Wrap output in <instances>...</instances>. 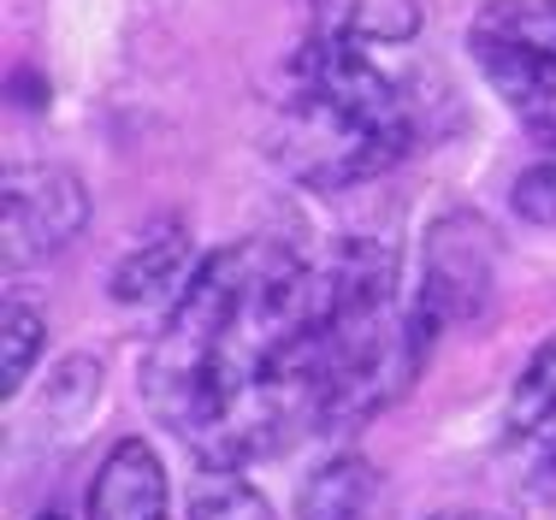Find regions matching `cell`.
I'll list each match as a JSON object with an SVG mask.
<instances>
[{"instance_id": "6da1fadb", "label": "cell", "mask_w": 556, "mask_h": 520, "mask_svg": "<svg viewBox=\"0 0 556 520\" xmlns=\"http://www.w3.org/2000/svg\"><path fill=\"white\" fill-rule=\"evenodd\" d=\"M142 403L202 468L332 437L320 261L285 237L207 255L142 355Z\"/></svg>"}, {"instance_id": "7a4b0ae2", "label": "cell", "mask_w": 556, "mask_h": 520, "mask_svg": "<svg viewBox=\"0 0 556 520\" xmlns=\"http://www.w3.org/2000/svg\"><path fill=\"white\" fill-rule=\"evenodd\" d=\"M415 149V106L367 42L314 30L273 101V160L308 190L374 183Z\"/></svg>"}, {"instance_id": "3957f363", "label": "cell", "mask_w": 556, "mask_h": 520, "mask_svg": "<svg viewBox=\"0 0 556 520\" xmlns=\"http://www.w3.org/2000/svg\"><path fill=\"white\" fill-rule=\"evenodd\" d=\"M326 290V415L332 437L386 415L420 379L439 338L420 290H403V266L374 237H343L320 255Z\"/></svg>"}, {"instance_id": "277c9868", "label": "cell", "mask_w": 556, "mask_h": 520, "mask_svg": "<svg viewBox=\"0 0 556 520\" xmlns=\"http://www.w3.org/2000/svg\"><path fill=\"white\" fill-rule=\"evenodd\" d=\"M468 53L527 137L556 130V0H485L468 24Z\"/></svg>"}, {"instance_id": "5b68a950", "label": "cell", "mask_w": 556, "mask_h": 520, "mask_svg": "<svg viewBox=\"0 0 556 520\" xmlns=\"http://www.w3.org/2000/svg\"><path fill=\"white\" fill-rule=\"evenodd\" d=\"M84 190L60 166H12L7 172V261H48L84 231Z\"/></svg>"}, {"instance_id": "8992f818", "label": "cell", "mask_w": 556, "mask_h": 520, "mask_svg": "<svg viewBox=\"0 0 556 520\" xmlns=\"http://www.w3.org/2000/svg\"><path fill=\"white\" fill-rule=\"evenodd\" d=\"M492 243L473 213H450L427 231V278H420V302L427 314L450 326V319H468L492 290Z\"/></svg>"}, {"instance_id": "52a82bcc", "label": "cell", "mask_w": 556, "mask_h": 520, "mask_svg": "<svg viewBox=\"0 0 556 520\" xmlns=\"http://www.w3.org/2000/svg\"><path fill=\"white\" fill-rule=\"evenodd\" d=\"M166 468L149 449V437H125L96 468L84 520H166Z\"/></svg>"}, {"instance_id": "ba28073f", "label": "cell", "mask_w": 556, "mask_h": 520, "mask_svg": "<svg viewBox=\"0 0 556 520\" xmlns=\"http://www.w3.org/2000/svg\"><path fill=\"white\" fill-rule=\"evenodd\" d=\"M509 444L533 473L556 479V338L521 367L509 391Z\"/></svg>"}, {"instance_id": "9c48e42d", "label": "cell", "mask_w": 556, "mask_h": 520, "mask_svg": "<svg viewBox=\"0 0 556 520\" xmlns=\"http://www.w3.org/2000/svg\"><path fill=\"white\" fill-rule=\"evenodd\" d=\"M190 278H195V266H190V237H184V225H161V231L142 237L125 255V266H118V278H113V296L130 302V308L161 302V296L178 302Z\"/></svg>"}, {"instance_id": "30bf717a", "label": "cell", "mask_w": 556, "mask_h": 520, "mask_svg": "<svg viewBox=\"0 0 556 520\" xmlns=\"http://www.w3.org/2000/svg\"><path fill=\"white\" fill-rule=\"evenodd\" d=\"M379 503H386V479H379L374 461L332 456L302 485L296 520H379Z\"/></svg>"}, {"instance_id": "8fae6325", "label": "cell", "mask_w": 556, "mask_h": 520, "mask_svg": "<svg viewBox=\"0 0 556 520\" xmlns=\"http://www.w3.org/2000/svg\"><path fill=\"white\" fill-rule=\"evenodd\" d=\"M420 24L415 0H314V30H338L350 42H408Z\"/></svg>"}, {"instance_id": "7c38bea8", "label": "cell", "mask_w": 556, "mask_h": 520, "mask_svg": "<svg viewBox=\"0 0 556 520\" xmlns=\"http://www.w3.org/2000/svg\"><path fill=\"white\" fill-rule=\"evenodd\" d=\"M190 520H278V515L243 479V468H202L190 491Z\"/></svg>"}, {"instance_id": "4fadbf2b", "label": "cell", "mask_w": 556, "mask_h": 520, "mask_svg": "<svg viewBox=\"0 0 556 520\" xmlns=\"http://www.w3.org/2000/svg\"><path fill=\"white\" fill-rule=\"evenodd\" d=\"M0 384H7V396L18 391L24 379H30V367H36V355H42V338H48V326H42V314L30 308V302H7V319H0Z\"/></svg>"}, {"instance_id": "5bb4252c", "label": "cell", "mask_w": 556, "mask_h": 520, "mask_svg": "<svg viewBox=\"0 0 556 520\" xmlns=\"http://www.w3.org/2000/svg\"><path fill=\"white\" fill-rule=\"evenodd\" d=\"M515 213L527 225H556V130L533 137V160L515 172Z\"/></svg>"}, {"instance_id": "9a60e30c", "label": "cell", "mask_w": 556, "mask_h": 520, "mask_svg": "<svg viewBox=\"0 0 556 520\" xmlns=\"http://www.w3.org/2000/svg\"><path fill=\"white\" fill-rule=\"evenodd\" d=\"M432 520H497V515H468V509H450V515H432Z\"/></svg>"}, {"instance_id": "2e32d148", "label": "cell", "mask_w": 556, "mask_h": 520, "mask_svg": "<svg viewBox=\"0 0 556 520\" xmlns=\"http://www.w3.org/2000/svg\"><path fill=\"white\" fill-rule=\"evenodd\" d=\"M36 520H65V515H60V509H42V515H36Z\"/></svg>"}]
</instances>
